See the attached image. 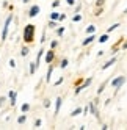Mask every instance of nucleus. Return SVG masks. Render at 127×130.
<instances>
[{"label": "nucleus", "mask_w": 127, "mask_h": 130, "mask_svg": "<svg viewBox=\"0 0 127 130\" xmlns=\"http://www.w3.org/2000/svg\"><path fill=\"white\" fill-rule=\"evenodd\" d=\"M25 121H27V115L25 113H22L19 118H17V122H19V124H25Z\"/></svg>", "instance_id": "18"}, {"label": "nucleus", "mask_w": 127, "mask_h": 130, "mask_svg": "<svg viewBox=\"0 0 127 130\" xmlns=\"http://www.w3.org/2000/svg\"><path fill=\"white\" fill-rule=\"evenodd\" d=\"M28 53H30V49L27 47V45H24V47H22V50H21V55H22V57H27Z\"/></svg>", "instance_id": "20"}, {"label": "nucleus", "mask_w": 127, "mask_h": 130, "mask_svg": "<svg viewBox=\"0 0 127 130\" xmlns=\"http://www.w3.org/2000/svg\"><path fill=\"white\" fill-rule=\"evenodd\" d=\"M94 39H96V33H93V35H88L86 38H85L83 41H82V45H83V47H85V45H88V44H91V42H93Z\"/></svg>", "instance_id": "8"}, {"label": "nucleus", "mask_w": 127, "mask_h": 130, "mask_svg": "<svg viewBox=\"0 0 127 130\" xmlns=\"http://www.w3.org/2000/svg\"><path fill=\"white\" fill-rule=\"evenodd\" d=\"M44 52H46V50L41 47V49H39V52H38V55H36V66H39V63H41V58H42Z\"/></svg>", "instance_id": "12"}, {"label": "nucleus", "mask_w": 127, "mask_h": 130, "mask_svg": "<svg viewBox=\"0 0 127 130\" xmlns=\"http://www.w3.org/2000/svg\"><path fill=\"white\" fill-rule=\"evenodd\" d=\"M58 25V21H49V24H47V27H49V28H55V27Z\"/></svg>", "instance_id": "23"}, {"label": "nucleus", "mask_w": 127, "mask_h": 130, "mask_svg": "<svg viewBox=\"0 0 127 130\" xmlns=\"http://www.w3.org/2000/svg\"><path fill=\"white\" fill-rule=\"evenodd\" d=\"M88 111H89V107H85V108H83V111H82V113H83V115H88Z\"/></svg>", "instance_id": "38"}, {"label": "nucleus", "mask_w": 127, "mask_h": 130, "mask_svg": "<svg viewBox=\"0 0 127 130\" xmlns=\"http://www.w3.org/2000/svg\"><path fill=\"white\" fill-rule=\"evenodd\" d=\"M116 61H118V58H116V57H113V58H110V60H108V61H107V63L104 64V66H102V71H107L108 68H112V66H113V64L116 63Z\"/></svg>", "instance_id": "9"}, {"label": "nucleus", "mask_w": 127, "mask_h": 130, "mask_svg": "<svg viewBox=\"0 0 127 130\" xmlns=\"http://www.w3.org/2000/svg\"><path fill=\"white\" fill-rule=\"evenodd\" d=\"M107 85H108V80H105V82L102 83V85L99 86V89H97V94H102V92L105 91V86H107Z\"/></svg>", "instance_id": "16"}, {"label": "nucleus", "mask_w": 127, "mask_h": 130, "mask_svg": "<svg viewBox=\"0 0 127 130\" xmlns=\"http://www.w3.org/2000/svg\"><path fill=\"white\" fill-rule=\"evenodd\" d=\"M60 6V0H53L52 2V8H58Z\"/></svg>", "instance_id": "31"}, {"label": "nucleus", "mask_w": 127, "mask_h": 130, "mask_svg": "<svg viewBox=\"0 0 127 130\" xmlns=\"http://www.w3.org/2000/svg\"><path fill=\"white\" fill-rule=\"evenodd\" d=\"M35 25L33 24H27L25 28H24V35H22V39L25 44H31L35 41Z\"/></svg>", "instance_id": "1"}, {"label": "nucleus", "mask_w": 127, "mask_h": 130, "mask_svg": "<svg viewBox=\"0 0 127 130\" xmlns=\"http://www.w3.org/2000/svg\"><path fill=\"white\" fill-rule=\"evenodd\" d=\"M8 97H10V105L14 107V105H16V99H17V92L11 89L10 92H8Z\"/></svg>", "instance_id": "7"}, {"label": "nucleus", "mask_w": 127, "mask_h": 130, "mask_svg": "<svg viewBox=\"0 0 127 130\" xmlns=\"http://www.w3.org/2000/svg\"><path fill=\"white\" fill-rule=\"evenodd\" d=\"M102 14V8H97V11H96V16H101Z\"/></svg>", "instance_id": "39"}, {"label": "nucleus", "mask_w": 127, "mask_h": 130, "mask_svg": "<svg viewBox=\"0 0 127 130\" xmlns=\"http://www.w3.org/2000/svg\"><path fill=\"white\" fill-rule=\"evenodd\" d=\"M89 111H91V115H94L97 119H101V118H99V110H97V99L94 100V102H89Z\"/></svg>", "instance_id": "4"}, {"label": "nucleus", "mask_w": 127, "mask_h": 130, "mask_svg": "<svg viewBox=\"0 0 127 130\" xmlns=\"http://www.w3.org/2000/svg\"><path fill=\"white\" fill-rule=\"evenodd\" d=\"M36 69H38V66H36V61H35V63L31 61V63L28 64V74H30V75H35Z\"/></svg>", "instance_id": "11"}, {"label": "nucleus", "mask_w": 127, "mask_h": 130, "mask_svg": "<svg viewBox=\"0 0 127 130\" xmlns=\"http://www.w3.org/2000/svg\"><path fill=\"white\" fill-rule=\"evenodd\" d=\"M58 17H60V13H57V11H53V13L50 14V19H52V21H58Z\"/></svg>", "instance_id": "26"}, {"label": "nucleus", "mask_w": 127, "mask_h": 130, "mask_svg": "<svg viewBox=\"0 0 127 130\" xmlns=\"http://www.w3.org/2000/svg\"><path fill=\"white\" fill-rule=\"evenodd\" d=\"M11 22H13V14H8L6 21H5V24H3V30H2V42L6 41V38H8V30H10Z\"/></svg>", "instance_id": "2"}, {"label": "nucleus", "mask_w": 127, "mask_h": 130, "mask_svg": "<svg viewBox=\"0 0 127 130\" xmlns=\"http://www.w3.org/2000/svg\"><path fill=\"white\" fill-rule=\"evenodd\" d=\"M63 33H65V27H60V28L57 30V35L58 36H63Z\"/></svg>", "instance_id": "30"}, {"label": "nucleus", "mask_w": 127, "mask_h": 130, "mask_svg": "<svg viewBox=\"0 0 127 130\" xmlns=\"http://www.w3.org/2000/svg\"><path fill=\"white\" fill-rule=\"evenodd\" d=\"M104 3H105V0H97V2H96V8H102Z\"/></svg>", "instance_id": "28"}, {"label": "nucleus", "mask_w": 127, "mask_h": 130, "mask_svg": "<svg viewBox=\"0 0 127 130\" xmlns=\"http://www.w3.org/2000/svg\"><path fill=\"white\" fill-rule=\"evenodd\" d=\"M39 11H41V8L38 5H33L30 10H28V17H36V16L39 14Z\"/></svg>", "instance_id": "5"}, {"label": "nucleus", "mask_w": 127, "mask_h": 130, "mask_svg": "<svg viewBox=\"0 0 127 130\" xmlns=\"http://www.w3.org/2000/svg\"><path fill=\"white\" fill-rule=\"evenodd\" d=\"M125 83V77L124 75H119V77H116V78H113L112 82H110V85L115 88V91L118 92V89H121V86Z\"/></svg>", "instance_id": "3"}, {"label": "nucleus", "mask_w": 127, "mask_h": 130, "mask_svg": "<svg viewBox=\"0 0 127 130\" xmlns=\"http://www.w3.org/2000/svg\"><path fill=\"white\" fill-rule=\"evenodd\" d=\"M30 2V0H24V3H28Z\"/></svg>", "instance_id": "42"}, {"label": "nucleus", "mask_w": 127, "mask_h": 130, "mask_svg": "<svg viewBox=\"0 0 127 130\" xmlns=\"http://www.w3.org/2000/svg\"><path fill=\"white\" fill-rule=\"evenodd\" d=\"M5 102H6V97H0V107H2Z\"/></svg>", "instance_id": "37"}, {"label": "nucleus", "mask_w": 127, "mask_h": 130, "mask_svg": "<svg viewBox=\"0 0 127 130\" xmlns=\"http://www.w3.org/2000/svg\"><path fill=\"white\" fill-rule=\"evenodd\" d=\"M82 111H83V108H80V107H78V108H75V110L71 113V116H78V115L82 113Z\"/></svg>", "instance_id": "24"}, {"label": "nucleus", "mask_w": 127, "mask_h": 130, "mask_svg": "<svg viewBox=\"0 0 127 130\" xmlns=\"http://www.w3.org/2000/svg\"><path fill=\"white\" fill-rule=\"evenodd\" d=\"M57 47H58V41H57V39H53V41L50 42V49H53V50H55Z\"/></svg>", "instance_id": "27"}, {"label": "nucleus", "mask_w": 127, "mask_h": 130, "mask_svg": "<svg viewBox=\"0 0 127 130\" xmlns=\"http://www.w3.org/2000/svg\"><path fill=\"white\" fill-rule=\"evenodd\" d=\"M85 31H86V35H93V33H96V25H88Z\"/></svg>", "instance_id": "15"}, {"label": "nucleus", "mask_w": 127, "mask_h": 130, "mask_svg": "<svg viewBox=\"0 0 127 130\" xmlns=\"http://www.w3.org/2000/svg\"><path fill=\"white\" fill-rule=\"evenodd\" d=\"M42 105H44V108H49V107H50V100H49V99H44Z\"/></svg>", "instance_id": "29"}, {"label": "nucleus", "mask_w": 127, "mask_h": 130, "mask_svg": "<svg viewBox=\"0 0 127 130\" xmlns=\"http://www.w3.org/2000/svg\"><path fill=\"white\" fill-rule=\"evenodd\" d=\"M124 13H127V8H125V10H124Z\"/></svg>", "instance_id": "43"}, {"label": "nucleus", "mask_w": 127, "mask_h": 130, "mask_svg": "<svg viewBox=\"0 0 127 130\" xmlns=\"http://www.w3.org/2000/svg\"><path fill=\"white\" fill-rule=\"evenodd\" d=\"M10 68H13V69H14V68H16V61H14V60H13V58H11V60H10Z\"/></svg>", "instance_id": "34"}, {"label": "nucleus", "mask_w": 127, "mask_h": 130, "mask_svg": "<svg viewBox=\"0 0 127 130\" xmlns=\"http://www.w3.org/2000/svg\"><path fill=\"white\" fill-rule=\"evenodd\" d=\"M66 3H68L69 6H72V5H75V0H66Z\"/></svg>", "instance_id": "36"}, {"label": "nucleus", "mask_w": 127, "mask_h": 130, "mask_svg": "<svg viewBox=\"0 0 127 130\" xmlns=\"http://www.w3.org/2000/svg\"><path fill=\"white\" fill-rule=\"evenodd\" d=\"M21 111H22V113H28V111H30V105L28 104H24L21 107Z\"/></svg>", "instance_id": "22"}, {"label": "nucleus", "mask_w": 127, "mask_h": 130, "mask_svg": "<svg viewBox=\"0 0 127 130\" xmlns=\"http://www.w3.org/2000/svg\"><path fill=\"white\" fill-rule=\"evenodd\" d=\"M66 19V14H60V17H58V22H63Z\"/></svg>", "instance_id": "35"}, {"label": "nucleus", "mask_w": 127, "mask_h": 130, "mask_svg": "<svg viewBox=\"0 0 127 130\" xmlns=\"http://www.w3.org/2000/svg\"><path fill=\"white\" fill-rule=\"evenodd\" d=\"M121 49H122V50H127V41H124V44H122Z\"/></svg>", "instance_id": "41"}, {"label": "nucleus", "mask_w": 127, "mask_h": 130, "mask_svg": "<svg viewBox=\"0 0 127 130\" xmlns=\"http://www.w3.org/2000/svg\"><path fill=\"white\" fill-rule=\"evenodd\" d=\"M82 19H83V16H82V14H78V13H75V16L72 17V22H80Z\"/></svg>", "instance_id": "21"}, {"label": "nucleus", "mask_w": 127, "mask_h": 130, "mask_svg": "<svg viewBox=\"0 0 127 130\" xmlns=\"http://www.w3.org/2000/svg\"><path fill=\"white\" fill-rule=\"evenodd\" d=\"M61 104H63V99L61 97H57V100H55V111H53V115H55V116H58V113H60Z\"/></svg>", "instance_id": "10"}, {"label": "nucleus", "mask_w": 127, "mask_h": 130, "mask_svg": "<svg viewBox=\"0 0 127 130\" xmlns=\"http://www.w3.org/2000/svg\"><path fill=\"white\" fill-rule=\"evenodd\" d=\"M53 60H55V50L50 49V50H47V53H46V63L50 64Z\"/></svg>", "instance_id": "6"}, {"label": "nucleus", "mask_w": 127, "mask_h": 130, "mask_svg": "<svg viewBox=\"0 0 127 130\" xmlns=\"http://www.w3.org/2000/svg\"><path fill=\"white\" fill-rule=\"evenodd\" d=\"M118 27H119V24H113L112 27H108V28H107V33H112L113 30H116V28H118Z\"/></svg>", "instance_id": "25"}, {"label": "nucleus", "mask_w": 127, "mask_h": 130, "mask_svg": "<svg viewBox=\"0 0 127 130\" xmlns=\"http://www.w3.org/2000/svg\"><path fill=\"white\" fill-rule=\"evenodd\" d=\"M68 64H69L68 58H63V60H61V63H60V68H61V69H66V68H68Z\"/></svg>", "instance_id": "19"}, {"label": "nucleus", "mask_w": 127, "mask_h": 130, "mask_svg": "<svg viewBox=\"0 0 127 130\" xmlns=\"http://www.w3.org/2000/svg\"><path fill=\"white\" fill-rule=\"evenodd\" d=\"M108 39H110V33H104V35H102V36H101V38H99L97 41L101 42V44H104V42H107Z\"/></svg>", "instance_id": "13"}, {"label": "nucleus", "mask_w": 127, "mask_h": 130, "mask_svg": "<svg viewBox=\"0 0 127 130\" xmlns=\"http://www.w3.org/2000/svg\"><path fill=\"white\" fill-rule=\"evenodd\" d=\"M80 10H82V5H77L75 6V13H80Z\"/></svg>", "instance_id": "40"}, {"label": "nucleus", "mask_w": 127, "mask_h": 130, "mask_svg": "<svg viewBox=\"0 0 127 130\" xmlns=\"http://www.w3.org/2000/svg\"><path fill=\"white\" fill-rule=\"evenodd\" d=\"M52 72H53V66H52V64H49L47 75H46V82H47V83H49V82H50V78H52Z\"/></svg>", "instance_id": "14"}, {"label": "nucleus", "mask_w": 127, "mask_h": 130, "mask_svg": "<svg viewBox=\"0 0 127 130\" xmlns=\"http://www.w3.org/2000/svg\"><path fill=\"white\" fill-rule=\"evenodd\" d=\"M91 82H93V78H91V77H88V78L83 82V85H82V88H83V89H86L89 85H91Z\"/></svg>", "instance_id": "17"}, {"label": "nucleus", "mask_w": 127, "mask_h": 130, "mask_svg": "<svg viewBox=\"0 0 127 130\" xmlns=\"http://www.w3.org/2000/svg\"><path fill=\"white\" fill-rule=\"evenodd\" d=\"M41 124H42L41 119H36V121H35V127H41Z\"/></svg>", "instance_id": "33"}, {"label": "nucleus", "mask_w": 127, "mask_h": 130, "mask_svg": "<svg viewBox=\"0 0 127 130\" xmlns=\"http://www.w3.org/2000/svg\"><path fill=\"white\" fill-rule=\"evenodd\" d=\"M63 80H65V78H63V77H60L55 83H53V85H55V86H58V85H61V83H63Z\"/></svg>", "instance_id": "32"}]
</instances>
